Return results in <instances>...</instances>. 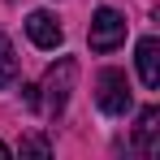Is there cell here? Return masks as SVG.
Masks as SVG:
<instances>
[{
  "label": "cell",
  "mask_w": 160,
  "mask_h": 160,
  "mask_svg": "<svg viewBox=\"0 0 160 160\" xmlns=\"http://www.w3.org/2000/svg\"><path fill=\"white\" fill-rule=\"evenodd\" d=\"M74 78H78V61H74V56H61L52 69L43 74V87H39V91H43V100H39V108H43L52 121L61 117V112H65V104H69Z\"/></svg>",
  "instance_id": "obj_1"
},
{
  "label": "cell",
  "mask_w": 160,
  "mask_h": 160,
  "mask_svg": "<svg viewBox=\"0 0 160 160\" xmlns=\"http://www.w3.org/2000/svg\"><path fill=\"white\" fill-rule=\"evenodd\" d=\"M126 13H117V9H95V18H91V30H87V43H91V52H117L121 43H126Z\"/></svg>",
  "instance_id": "obj_2"
},
{
  "label": "cell",
  "mask_w": 160,
  "mask_h": 160,
  "mask_svg": "<svg viewBox=\"0 0 160 160\" xmlns=\"http://www.w3.org/2000/svg\"><path fill=\"white\" fill-rule=\"evenodd\" d=\"M95 100L104 108L108 117H121L126 108H130V78H126V69H100V78H95Z\"/></svg>",
  "instance_id": "obj_3"
},
{
  "label": "cell",
  "mask_w": 160,
  "mask_h": 160,
  "mask_svg": "<svg viewBox=\"0 0 160 160\" xmlns=\"http://www.w3.org/2000/svg\"><path fill=\"white\" fill-rule=\"evenodd\" d=\"M26 35H30V43L43 48V52H56V48L65 43V30H61V22H56L48 9H35L26 18Z\"/></svg>",
  "instance_id": "obj_4"
},
{
  "label": "cell",
  "mask_w": 160,
  "mask_h": 160,
  "mask_svg": "<svg viewBox=\"0 0 160 160\" xmlns=\"http://www.w3.org/2000/svg\"><path fill=\"white\" fill-rule=\"evenodd\" d=\"M134 61H138V82L143 87H160V39L156 35H143L138 39Z\"/></svg>",
  "instance_id": "obj_5"
},
{
  "label": "cell",
  "mask_w": 160,
  "mask_h": 160,
  "mask_svg": "<svg viewBox=\"0 0 160 160\" xmlns=\"http://www.w3.org/2000/svg\"><path fill=\"white\" fill-rule=\"evenodd\" d=\"M156 121H160V108H156V104H147L143 112H138L134 134H138V147H143V152H156V130H160Z\"/></svg>",
  "instance_id": "obj_6"
},
{
  "label": "cell",
  "mask_w": 160,
  "mask_h": 160,
  "mask_svg": "<svg viewBox=\"0 0 160 160\" xmlns=\"http://www.w3.org/2000/svg\"><path fill=\"white\" fill-rule=\"evenodd\" d=\"M13 78H18V56H13V43L0 35V87H9Z\"/></svg>",
  "instance_id": "obj_7"
},
{
  "label": "cell",
  "mask_w": 160,
  "mask_h": 160,
  "mask_svg": "<svg viewBox=\"0 0 160 160\" xmlns=\"http://www.w3.org/2000/svg\"><path fill=\"white\" fill-rule=\"evenodd\" d=\"M22 156H52V143L39 138V134H26L22 138Z\"/></svg>",
  "instance_id": "obj_8"
},
{
  "label": "cell",
  "mask_w": 160,
  "mask_h": 160,
  "mask_svg": "<svg viewBox=\"0 0 160 160\" xmlns=\"http://www.w3.org/2000/svg\"><path fill=\"white\" fill-rule=\"evenodd\" d=\"M13 156V152H9V143H0V160H9Z\"/></svg>",
  "instance_id": "obj_9"
}]
</instances>
